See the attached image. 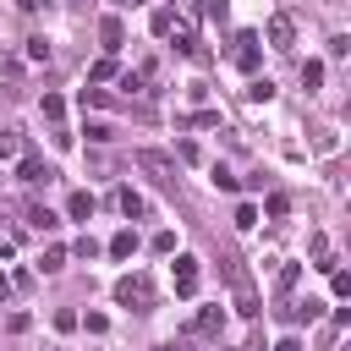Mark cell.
I'll list each match as a JSON object with an SVG mask.
<instances>
[{"mask_svg": "<svg viewBox=\"0 0 351 351\" xmlns=\"http://www.w3.org/2000/svg\"><path fill=\"white\" fill-rule=\"evenodd\" d=\"M115 302L143 313V307L154 302V280H148V274H121V280H115Z\"/></svg>", "mask_w": 351, "mask_h": 351, "instance_id": "1", "label": "cell"}, {"mask_svg": "<svg viewBox=\"0 0 351 351\" xmlns=\"http://www.w3.org/2000/svg\"><path fill=\"white\" fill-rule=\"evenodd\" d=\"M269 44H274V49H291V44H296V22H291V16H269Z\"/></svg>", "mask_w": 351, "mask_h": 351, "instance_id": "2", "label": "cell"}, {"mask_svg": "<svg viewBox=\"0 0 351 351\" xmlns=\"http://www.w3.org/2000/svg\"><path fill=\"white\" fill-rule=\"evenodd\" d=\"M197 291V258H176V296Z\"/></svg>", "mask_w": 351, "mask_h": 351, "instance_id": "3", "label": "cell"}, {"mask_svg": "<svg viewBox=\"0 0 351 351\" xmlns=\"http://www.w3.org/2000/svg\"><path fill=\"white\" fill-rule=\"evenodd\" d=\"M137 165H143V170H154V176H159V181H176V176H170V170H176V165H170V159H165V154H154V148H143V154H137Z\"/></svg>", "mask_w": 351, "mask_h": 351, "instance_id": "4", "label": "cell"}, {"mask_svg": "<svg viewBox=\"0 0 351 351\" xmlns=\"http://www.w3.org/2000/svg\"><path fill=\"white\" fill-rule=\"evenodd\" d=\"M236 66H241V71H252V66H258V38H252V33H241V38H236Z\"/></svg>", "mask_w": 351, "mask_h": 351, "instance_id": "5", "label": "cell"}, {"mask_svg": "<svg viewBox=\"0 0 351 351\" xmlns=\"http://www.w3.org/2000/svg\"><path fill=\"white\" fill-rule=\"evenodd\" d=\"M16 176H22V181H27V186H38V181H49V176H55V170H49V165H44V159H33V154H27V159H22V170H16Z\"/></svg>", "mask_w": 351, "mask_h": 351, "instance_id": "6", "label": "cell"}, {"mask_svg": "<svg viewBox=\"0 0 351 351\" xmlns=\"http://www.w3.org/2000/svg\"><path fill=\"white\" fill-rule=\"evenodd\" d=\"M219 324H225V313H219V307H203V313L192 318V335H214Z\"/></svg>", "mask_w": 351, "mask_h": 351, "instance_id": "7", "label": "cell"}, {"mask_svg": "<svg viewBox=\"0 0 351 351\" xmlns=\"http://www.w3.org/2000/svg\"><path fill=\"white\" fill-rule=\"evenodd\" d=\"M66 214H71V219H88V214H93V192H71V197H66Z\"/></svg>", "mask_w": 351, "mask_h": 351, "instance_id": "8", "label": "cell"}, {"mask_svg": "<svg viewBox=\"0 0 351 351\" xmlns=\"http://www.w3.org/2000/svg\"><path fill=\"white\" fill-rule=\"evenodd\" d=\"M110 252H115V258H132V252H137V230H115V236H110Z\"/></svg>", "mask_w": 351, "mask_h": 351, "instance_id": "9", "label": "cell"}, {"mask_svg": "<svg viewBox=\"0 0 351 351\" xmlns=\"http://www.w3.org/2000/svg\"><path fill=\"white\" fill-rule=\"evenodd\" d=\"M99 38H104V49H121V38H126V33H121V22H115V16H104V22H99Z\"/></svg>", "mask_w": 351, "mask_h": 351, "instance_id": "10", "label": "cell"}, {"mask_svg": "<svg viewBox=\"0 0 351 351\" xmlns=\"http://www.w3.org/2000/svg\"><path fill=\"white\" fill-rule=\"evenodd\" d=\"M115 203H121V214H126V219H137V214L148 208V203H143V197H137L132 186H121V197H115Z\"/></svg>", "mask_w": 351, "mask_h": 351, "instance_id": "11", "label": "cell"}, {"mask_svg": "<svg viewBox=\"0 0 351 351\" xmlns=\"http://www.w3.org/2000/svg\"><path fill=\"white\" fill-rule=\"evenodd\" d=\"M38 269H44V274H55V269H66V247H44V258H38Z\"/></svg>", "mask_w": 351, "mask_h": 351, "instance_id": "12", "label": "cell"}, {"mask_svg": "<svg viewBox=\"0 0 351 351\" xmlns=\"http://www.w3.org/2000/svg\"><path fill=\"white\" fill-rule=\"evenodd\" d=\"M27 225H33V230H55V225H60V219H55V214H49V208H27Z\"/></svg>", "mask_w": 351, "mask_h": 351, "instance_id": "13", "label": "cell"}, {"mask_svg": "<svg viewBox=\"0 0 351 351\" xmlns=\"http://www.w3.org/2000/svg\"><path fill=\"white\" fill-rule=\"evenodd\" d=\"M318 82H324V60H307L302 66V88H318Z\"/></svg>", "mask_w": 351, "mask_h": 351, "instance_id": "14", "label": "cell"}, {"mask_svg": "<svg viewBox=\"0 0 351 351\" xmlns=\"http://www.w3.org/2000/svg\"><path fill=\"white\" fill-rule=\"evenodd\" d=\"M329 291H335V296H351V274H346V269H329Z\"/></svg>", "mask_w": 351, "mask_h": 351, "instance_id": "15", "label": "cell"}, {"mask_svg": "<svg viewBox=\"0 0 351 351\" xmlns=\"http://www.w3.org/2000/svg\"><path fill=\"white\" fill-rule=\"evenodd\" d=\"M22 154V137L16 132H0V159H16Z\"/></svg>", "mask_w": 351, "mask_h": 351, "instance_id": "16", "label": "cell"}, {"mask_svg": "<svg viewBox=\"0 0 351 351\" xmlns=\"http://www.w3.org/2000/svg\"><path fill=\"white\" fill-rule=\"evenodd\" d=\"M247 99H258V104H269V99H274V82H269V77H263V82H252V88H247Z\"/></svg>", "mask_w": 351, "mask_h": 351, "instance_id": "17", "label": "cell"}, {"mask_svg": "<svg viewBox=\"0 0 351 351\" xmlns=\"http://www.w3.org/2000/svg\"><path fill=\"white\" fill-rule=\"evenodd\" d=\"M44 115L60 121V115H66V99H60V93H44Z\"/></svg>", "mask_w": 351, "mask_h": 351, "instance_id": "18", "label": "cell"}, {"mask_svg": "<svg viewBox=\"0 0 351 351\" xmlns=\"http://www.w3.org/2000/svg\"><path fill=\"white\" fill-rule=\"evenodd\" d=\"M214 186H219V192H236V176H230L225 165H214Z\"/></svg>", "mask_w": 351, "mask_h": 351, "instance_id": "19", "label": "cell"}, {"mask_svg": "<svg viewBox=\"0 0 351 351\" xmlns=\"http://www.w3.org/2000/svg\"><path fill=\"white\" fill-rule=\"evenodd\" d=\"M170 22H176V11H154V33H159V38L170 33Z\"/></svg>", "mask_w": 351, "mask_h": 351, "instance_id": "20", "label": "cell"}, {"mask_svg": "<svg viewBox=\"0 0 351 351\" xmlns=\"http://www.w3.org/2000/svg\"><path fill=\"white\" fill-rule=\"evenodd\" d=\"M27 60H49V44L44 38H27Z\"/></svg>", "mask_w": 351, "mask_h": 351, "instance_id": "21", "label": "cell"}, {"mask_svg": "<svg viewBox=\"0 0 351 351\" xmlns=\"http://www.w3.org/2000/svg\"><path fill=\"white\" fill-rule=\"evenodd\" d=\"M110 77H115V60H110V55H104V60H99V66H93V82H110Z\"/></svg>", "mask_w": 351, "mask_h": 351, "instance_id": "22", "label": "cell"}, {"mask_svg": "<svg viewBox=\"0 0 351 351\" xmlns=\"http://www.w3.org/2000/svg\"><path fill=\"white\" fill-rule=\"evenodd\" d=\"M274 351H302V340H296V335H285V340H280Z\"/></svg>", "mask_w": 351, "mask_h": 351, "instance_id": "23", "label": "cell"}, {"mask_svg": "<svg viewBox=\"0 0 351 351\" xmlns=\"http://www.w3.org/2000/svg\"><path fill=\"white\" fill-rule=\"evenodd\" d=\"M159 351H192V346H186V340H170V346H159Z\"/></svg>", "mask_w": 351, "mask_h": 351, "instance_id": "24", "label": "cell"}, {"mask_svg": "<svg viewBox=\"0 0 351 351\" xmlns=\"http://www.w3.org/2000/svg\"><path fill=\"white\" fill-rule=\"evenodd\" d=\"M16 5H22V11H38V5H44V0H16Z\"/></svg>", "mask_w": 351, "mask_h": 351, "instance_id": "25", "label": "cell"}, {"mask_svg": "<svg viewBox=\"0 0 351 351\" xmlns=\"http://www.w3.org/2000/svg\"><path fill=\"white\" fill-rule=\"evenodd\" d=\"M5 291H11V280H5V274H0V296H5Z\"/></svg>", "mask_w": 351, "mask_h": 351, "instance_id": "26", "label": "cell"}, {"mask_svg": "<svg viewBox=\"0 0 351 351\" xmlns=\"http://www.w3.org/2000/svg\"><path fill=\"white\" fill-rule=\"evenodd\" d=\"M0 252H5V241H0Z\"/></svg>", "mask_w": 351, "mask_h": 351, "instance_id": "27", "label": "cell"}, {"mask_svg": "<svg viewBox=\"0 0 351 351\" xmlns=\"http://www.w3.org/2000/svg\"><path fill=\"white\" fill-rule=\"evenodd\" d=\"M126 5H137V0H126Z\"/></svg>", "mask_w": 351, "mask_h": 351, "instance_id": "28", "label": "cell"}]
</instances>
